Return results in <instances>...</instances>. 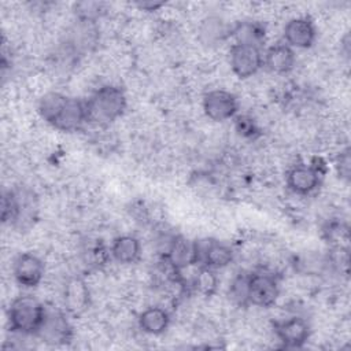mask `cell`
Wrapping results in <instances>:
<instances>
[{
	"instance_id": "cell-1",
	"label": "cell",
	"mask_w": 351,
	"mask_h": 351,
	"mask_svg": "<svg viewBox=\"0 0 351 351\" xmlns=\"http://www.w3.org/2000/svg\"><path fill=\"white\" fill-rule=\"evenodd\" d=\"M88 122L106 126L118 119L126 110V96L115 85H104L85 101Z\"/></svg>"
},
{
	"instance_id": "cell-2",
	"label": "cell",
	"mask_w": 351,
	"mask_h": 351,
	"mask_svg": "<svg viewBox=\"0 0 351 351\" xmlns=\"http://www.w3.org/2000/svg\"><path fill=\"white\" fill-rule=\"evenodd\" d=\"M47 307L33 296L16 298L8 308V322L14 332L37 335L45 318Z\"/></svg>"
},
{
	"instance_id": "cell-3",
	"label": "cell",
	"mask_w": 351,
	"mask_h": 351,
	"mask_svg": "<svg viewBox=\"0 0 351 351\" xmlns=\"http://www.w3.org/2000/svg\"><path fill=\"white\" fill-rule=\"evenodd\" d=\"M280 293L277 277L271 273H251L248 277V304L269 307Z\"/></svg>"
},
{
	"instance_id": "cell-4",
	"label": "cell",
	"mask_w": 351,
	"mask_h": 351,
	"mask_svg": "<svg viewBox=\"0 0 351 351\" xmlns=\"http://www.w3.org/2000/svg\"><path fill=\"white\" fill-rule=\"evenodd\" d=\"M229 55L232 71L239 78L252 77L263 66V56L259 47L233 44Z\"/></svg>"
},
{
	"instance_id": "cell-5",
	"label": "cell",
	"mask_w": 351,
	"mask_h": 351,
	"mask_svg": "<svg viewBox=\"0 0 351 351\" xmlns=\"http://www.w3.org/2000/svg\"><path fill=\"white\" fill-rule=\"evenodd\" d=\"M239 103L233 93L223 89H214L204 95L203 110L204 114L217 122L230 119L237 112Z\"/></svg>"
},
{
	"instance_id": "cell-6",
	"label": "cell",
	"mask_w": 351,
	"mask_h": 351,
	"mask_svg": "<svg viewBox=\"0 0 351 351\" xmlns=\"http://www.w3.org/2000/svg\"><path fill=\"white\" fill-rule=\"evenodd\" d=\"M165 258L174 271L199 265L197 244L181 236L173 237L165 250Z\"/></svg>"
},
{
	"instance_id": "cell-7",
	"label": "cell",
	"mask_w": 351,
	"mask_h": 351,
	"mask_svg": "<svg viewBox=\"0 0 351 351\" xmlns=\"http://www.w3.org/2000/svg\"><path fill=\"white\" fill-rule=\"evenodd\" d=\"M44 263L43 261L30 252H25L16 256L12 266V273L18 284L33 288L37 287L44 277Z\"/></svg>"
},
{
	"instance_id": "cell-8",
	"label": "cell",
	"mask_w": 351,
	"mask_h": 351,
	"mask_svg": "<svg viewBox=\"0 0 351 351\" xmlns=\"http://www.w3.org/2000/svg\"><path fill=\"white\" fill-rule=\"evenodd\" d=\"M274 332L284 347L299 348L310 337V325L304 318L291 317L277 322Z\"/></svg>"
},
{
	"instance_id": "cell-9",
	"label": "cell",
	"mask_w": 351,
	"mask_h": 351,
	"mask_svg": "<svg viewBox=\"0 0 351 351\" xmlns=\"http://www.w3.org/2000/svg\"><path fill=\"white\" fill-rule=\"evenodd\" d=\"M88 122L85 101H81L74 97H67L60 112L55 118L51 126L62 132H77L84 123Z\"/></svg>"
},
{
	"instance_id": "cell-10",
	"label": "cell",
	"mask_w": 351,
	"mask_h": 351,
	"mask_svg": "<svg viewBox=\"0 0 351 351\" xmlns=\"http://www.w3.org/2000/svg\"><path fill=\"white\" fill-rule=\"evenodd\" d=\"M317 37V30L310 18H292L284 27V38L291 48H308Z\"/></svg>"
},
{
	"instance_id": "cell-11",
	"label": "cell",
	"mask_w": 351,
	"mask_h": 351,
	"mask_svg": "<svg viewBox=\"0 0 351 351\" xmlns=\"http://www.w3.org/2000/svg\"><path fill=\"white\" fill-rule=\"evenodd\" d=\"M199 265L207 266L211 269H221L228 266L233 261L232 248L217 240H204L196 241Z\"/></svg>"
},
{
	"instance_id": "cell-12",
	"label": "cell",
	"mask_w": 351,
	"mask_h": 351,
	"mask_svg": "<svg viewBox=\"0 0 351 351\" xmlns=\"http://www.w3.org/2000/svg\"><path fill=\"white\" fill-rule=\"evenodd\" d=\"M37 336L51 344L66 343L71 336V328L63 313L47 308L45 318L37 332Z\"/></svg>"
},
{
	"instance_id": "cell-13",
	"label": "cell",
	"mask_w": 351,
	"mask_h": 351,
	"mask_svg": "<svg viewBox=\"0 0 351 351\" xmlns=\"http://www.w3.org/2000/svg\"><path fill=\"white\" fill-rule=\"evenodd\" d=\"M319 184V171L314 166L296 165L287 174L288 188L298 195H308Z\"/></svg>"
},
{
	"instance_id": "cell-14",
	"label": "cell",
	"mask_w": 351,
	"mask_h": 351,
	"mask_svg": "<svg viewBox=\"0 0 351 351\" xmlns=\"http://www.w3.org/2000/svg\"><path fill=\"white\" fill-rule=\"evenodd\" d=\"M263 64L273 73L285 74L295 66V52L287 44H274L266 49Z\"/></svg>"
},
{
	"instance_id": "cell-15",
	"label": "cell",
	"mask_w": 351,
	"mask_h": 351,
	"mask_svg": "<svg viewBox=\"0 0 351 351\" xmlns=\"http://www.w3.org/2000/svg\"><path fill=\"white\" fill-rule=\"evenodd\" d=\"M110 252L119 263H134L141 255V244L137 237L132 234H122L112 241Z\"/></svg>"
},
{
	"instance_id": "cell-16",
	"label": "cell",
	"mask_w": 351,
	"mask_h": 351,
	"mask_svg": "<svg viewBox=\"0 0 351 351\" xmlns=\"http://www.w3.org/2000/svg\"><path fill=\"white\" fill-rule=\"evenodd\" d=\"M170 324L169 313L162 307H148L138 315V326L148 335L163 333Z\"/></svg>"
},
{
	"instance_id": "cell-17",
	"label": "cell",
	"mask_w": 351,
	"mask_h": 351,
	"mask_svg": "<svg viewBox=\"0 0 351 351\" xmlns=\"http://www.w3.org/2000/svg\"><path fill=\"white\" fill-rule=\"evenodd\" d=\"M232 34L236 38V44L259 47L265 40V29L256 22H239Z\"/></svg>"
},
{
	"instance_id": "cell-18",
	"label": "cell",
	"mask_w": 351,
	"mask_h": 351,
	"mask_svg": "<svg viewBox=\"0 0 351 351\" xmlns=\"http://www.w3.org/2000/svg\"><path fill=\"white\" fill-rule=\"evenodd\" d=\"M67 97L69 96H66L63 93H59V92L45 93L38 101V112H40L41 118L45 122H48L49 125H52V122L55 121V118L60 112L63 104L66 103Z\"/></svg>"
},
{
	"instance_id": "cell-19",
	"label": "cell",
	"mask_w": 351,
	"mask_h": 351,
	"mask_svg": "<svg viewBox=\"0 0 351 351\" xmlns=\"http://www.w3.org/2000/svg\"><path fill=\"white\" fill-rule=\"evenodd\" d=\"M64 302L71 311H81L88 303V289L81 280H73L66 288Z\"/></svg>"
},
{
	"instance_id": "cell-20",
	"label": "cell",
	"mask_w": 351,
	"mask_h": 351,
	"mask_svg": "<svg viewBox=\"0 0 351 351\" xmlns=\"http://www.w3.org/2000/svg\"><path fill=\"white\" fill-rule=\"evenodd\" d=\"M217 285H218V277L214 269L200 265L195 273L192 287L202 295L210 296L215 292Z\"/></svg>"
},
{
	"instance_id": "cell-21",
	"label": "cell",
	"mask_w": 351,
	"mask_h": 351,
	"mask_svg": "<svg viewBox=\"0 0 351 351\" xmlns=\"http://www.w3.org/2000/svg\"><path fill=\"white\" fill-rule=\"evenodd\" d=\"M223 36H225V27L221 19L210 16L206 21H203L200 26V37L203 41L211 44L221 40Z\"/></svg>"
},
{
	"instance_id": "cell-22",
	"label": "cell",
	"mask_w": 351,
	"mask_h": 351,
	"mask_svg": "<svg viewBox=\"0 0 351 351\" xmlns=\"http://www.w3.org/2000/svg\"><path fill=\"white\" fill-rule=\"evenodd\" d=\"M248 277L250 274H239L234 277L229 288L230 298L240 306L248 304Z\"/></svg>"
},
{
	"instance_id": "cell-23",
	"label": "cell",
	"mask_w": 351,
	"mask_h": 351,
	"mask_svg": "<svg viewBox=\"0 0 351 351\" xmlns=\"http://www.w3.org/2000/svg\"><path fill=\"white\" fill-rule=\"evenodd\" d=\"M336 170L337 174L343 178V180H348L350 178V171H351V158H350V149L346 148L343 149L337 159H336Z\"/></svg>"
},
{
	"instance_id": "cell-24",
	"label": "cell",
	"mask_w": 351,
	"mask_h": 351,
	"mask_svg": "<svg viewBox=\"0 0 351 351\" xmlns=\"http://www.w3.org/2000/svg\"><path fill=\"white\" fill-rule=\"evenodd\" d=\"M101 7H103L101 3L84 1V3L77 4V12L81 15L82 19H93L100 14Z\"/></svg>"
},
{
	"instance_id": "cell-25",
	"label": "cell",
	"mask_w": 351,
	"mask_h": 351,
	"mask_svg": "<svg viewBox=\"0 0 351 351\" xmlns=\"http://www.w3.org/2000/svg\"><path fill=\"white\" fill-rule=\"evenodd\" d=\"M163 4H165L163 1H143V3H138V7L143 8V10L155 11V10H158L159 7H162Z\"/></svg>"
}]
</instances>
